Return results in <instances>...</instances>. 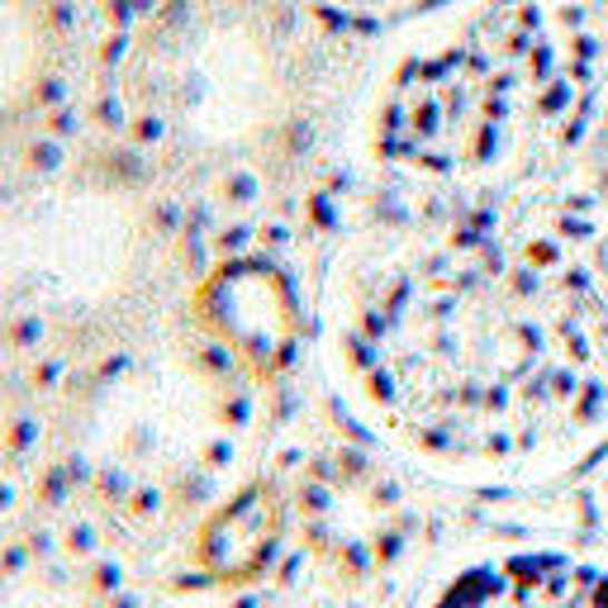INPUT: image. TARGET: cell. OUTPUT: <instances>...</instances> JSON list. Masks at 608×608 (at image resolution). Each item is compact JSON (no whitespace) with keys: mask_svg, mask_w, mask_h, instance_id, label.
I'll return each instance as SVG.
<instances>
[{"mask_svg":"<svg viewBox=\"0 0 608 608\" xmlns=\"http://www.w3.org/2000/svg\"><path fill=\"white\" fill-rule=\"evenodd\" d=\"M324 337L366 423L438 467L608 433V0H467L395 58Z\"/></svg>","mask_w":608,"mask_h":608,"instance_id":"cell-1","label":"cell"},{"mask_svg":"<svg viewBox=\"0 0 608 608\" xmlns=\"http://www.w3.org/2000/svg\"><path fill=\"white\" fill-rule=\"evenodd\" d=\"M328 86L324 33L295 0H153L119 58V115L171 182L243 190L310 148Z\"/></svg>","mask_w":608,"mask_h":608,"instance_id":"cell-2","label":"cell"},{"mask_svg":"<svg viewBox=\"0 0 608 608\" xmlns=\"http://www.w3.org/2000/svg\"><path fill=\"white\" fill-rule=\"evenodd\" d=\"M234 390L200 347L143 337L105 356L67 414V457L124 509H163L209 480L234 442Z\"/></svg>","mask_w":608,"mask_h":608,"instance_id":"cell-3","label":"cell"},{"mask_svg":"<svg viewBox=\"0 0 608 608\" xmlns=\"http://www.w3.org/2000/svg\"><path fill=\"white\" fill-rule=\"evenodd\" d=\"M157 234L134 190L33 182L0 190V333H86L153 276Z\"/></svg>","mask_w":608,"mask_h":608,"instance_id":"cell-4","label":"cell"},{"mask_svg":"<svg viewBox=\"0 0 608 608\" xmlns=\"http://www.w3.org/2000/svg\"><path fill=\"white\" fill-rule=\"evenodd\" d=\"M433 608H608V566L576 551H499L438 589Z\"/></svg>","mask_w":608,"mask_h":608,"instance_id":"cell-5","label":"cell"},{"mask_svg":"<svg viewBox=\"0 0 608 608\" xmlns=\"http://www.w3.org/2000/svg\"><path fill=\"white\" fill-rule=\"evenodd\" d=\"M71 0H0V138L29 129L67 77Z\"/></svg>","mask_w":608,"mask_h":608,"instance_id":"cell-6","label":"cell"},{"mask_svg":"<svg viewBox=\"0 0 608 608\" xmlns=\"http://www.w3.org/2000/svg\"><path fill=\"white\" fill-rule=\"evenodd\" d=\"M0 608H124L110 570L71 551H24L0 566Z\"/></svg>","mask_w":608,"mask_h":608,"instance_id":"cell-7","label":"cell"},{"mask_svg":"<svg viewBox=\"0 0 608 608\" xmlns=\"http://www.w3.org/2000/svg\"><path fill=\"white\" fill-rule=\"evenodd\" d=\"M10 467H14V419H10V409L0 404V486H6Z\"/></svg>","mask_w":608,"mask_h":608,"instance_id":"cell-8","label":"cell"},{"mask_svg":"<svg viewBox=\"0 0 608 608\" xmlns=\"http://www.w3.org/2000/svg\"><path fill=\"white\" fill-rule=\"evenodd\" d=\"M343 6H381V0H343Z\"/></svg>","mask_w":608,"mask_h":608,"instance_id":"cell-9","label":"cell"}]
</instances>
